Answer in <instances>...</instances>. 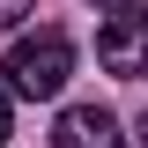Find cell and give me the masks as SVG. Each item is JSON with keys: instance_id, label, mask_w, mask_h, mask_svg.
Instances as JSON below:
<instances>
[{"instance_id": "cell-2", "label": "cell", "mask_w": 148, "mask_h": 148, "mask_svg": "<svg viewBox=\"0 0 148 148\" xmlns=\"http://www.w3.org/2000/svg\"><path fill=\"white\" fill-rule=\"evenodd\" d=\"M96 59H104L111 74H148V8H119V15L96 30Z\"/></svg>"}, {"instance_id": "cell-1", "label": "cell", "mask_w": 148, "mask_h": 148, "mask_svg": "<svg viewBox=\"0 0 148 148\" xmlns=\"http://www.w3.org/2000/svg\"><path fill=\"white\" fill-rule=\"evenodd\" d=\"M8 89L15 96H59L67 89V74H74V45H67V30H30V37H15V52H8Z\"/></svg>"}, {"instance_id": "cell-4", "label": "cell", "mask_w": 148, "mask_h": 148, "mask_svg": "<svg viewBox=\"0 0 148 148\" xmlns=\"http://www.w3.org/2000/svg\"><path fill=\"white\" fill-rule=\"evenodd\" d=\"M30 8H37V0H0V30H15V22L30 15Z\"/></svg>"}, {"instance_id": "cell-5", "label": "cell", "mask_w": 148, "mask_h": 148, "mask_svg": "<svg viewBox=\"0 0 148 148\" xmlns=\"http://www.w3.org/2000/svg\"><path fill=\"white\" fill-rule=\"evenodd\" d=\"M0 141H8V96H0Z\"/></svg>"}, {"instance_id": "cell-7", "label": "cell", "mask_w": 148, "mask_h": 148, "mask_svg": "<svg viewBox=\"0 0 148 148\" xmlns=\"http://www.w3.org/2000/svg\"><path fill=\"white\" fill-rule=\"evenodd\" d=\"M141 148H148V111H141Z\"/></svg>"}, {"instance_id": "cell-3", "label": "cell", "mask_w": 148, "mask_h": 148, "mask_svg": "<svg viewBox=\"0 0 148 148\" xmlns=\"http://www.w3.org/2000/svg\"><path fill=\"white\" fill-rule=\"evenodd\" d=\"M52 148H126V133H119V119L104 104H74V111H59Z\"/></svg>"}, {"instance_id": "cell-6", "label": "cell", "mask_w": 148, "mask_h": 148, "mask_svg": "<svg viewBox=\"0 0 148 148\" xmlns=\"http://www.w3.org/2000/svg\"><path fill=\"white\" fill-rule=\"evenodd\" d=\"M96 8H133V0H96Z\"/></svg>"}]
</instances>
